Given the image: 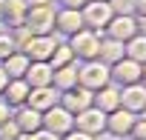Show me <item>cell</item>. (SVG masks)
<instances>
[{"instance_id":"obj_1","label":"cell","mask_w":146,"mask_h":140,"mask_svg":"<svg viewBox=\"0 0 146 140\" xmlns=\"http://www.w3.org/2000/svg\"><path fill=\"white\" fill-rule=\"evenodd\" d=\"M106 83H112V75H109L106 63H100V60H83V63H78V86H83L89 92H98Z\"/></svg>"},{"instance_id":"obj_42","label":"cell","mask_w":146,"mask_h":140,"mask_svg":"<svg viewBox=\"0 0 146 140\" xmlns=\"http://www.w3.org/2000/svg\"><path fill=\"white\" fill-rule=\"evenodd\" d=\"M100 3H106V0H100Z\"/></svg>"},{"instance_id":"obj_37","label":"cell","mask_w":146,"mask_h":140,"mask_svg":"<svg viewBox=\"0 0 146 140\" xmlns=\"http://www.w3.org/2000/svg\"><path fill=\"white\" fill-rule=\"evenodd\" d=\"M140 86L146 89V63H143V69H140Z\"/></svg>"},{"instance_id":"obj_30","label":"cell","mask_w":146,"mask_h":140,"mask_svg":"<svg viewBox=\"0 0 146 140\" xmlns=\"http://www.w3.org/2000/svg\"><path fill=\"white\" fill-rule=\"evenodd\" d=\"M86 3H89V0H57L60 9H83Z\"/></svg>"},{"instance_id":"obj_11","label":"cell","mask_w":146,"mask_h":140,"mask_svg":"<svg viewBox=\"0 0 146 140\" xmlns=\"http://www.w3.org/2000/svg\"><path fill=\"white\" fill-rule=\"evenodd\" d=\"M83 26V17H80V9H54V32L63 34V37H72V34H78Z\"/></svg>"},{"instance_id":"obj_4","label":"cell","mask_w":146,"mask_h":140,"mask_svg":"<svg viewBox=\"0 0 146 140\" xmlns=\"http://www.w3.org/2000/svg\"><path fill=\"white\" fill-rule=\"evenodd\" d=\"M43 129H46V131H52V134H57V137H63L66 131L75 129V114L66 112L60 103H54L52 109H46V112H43Z\"/></svg>"},{"instance_id":"obj_34","label":"cell","mask_w":146,"mask_h":140,"mask_svg":"<svg viewBox=\"0 0 146 140\" xmlns=\"http://www.w3.org/2000/svg\"><path fill=\"white\" fill-rule=\"evenodd\" d=\"M29 6H57V0H26Z\"/></svg>"},{"instance_id":"obj_18","label":"cell","mask_w":146,"mask_h":140,"mask_svg":"<svg viewBox=\"0 0 146 140\" xmlns=\"http://www.w3.org/2000/svg\"><path fill=\"white\" fill-rule=\"evenodd\" d=\"M92 106H98L103 114H109V112L120 109V86L106 83L103 89H98V92H95V103H92Z\"/></svg>"},{"instance_id":"obj_3","label":"cell","mask_w":146,"mask_h":140,"mask_svg":"<svg viewBox=\"0 0 146 140\" xmlns=\"http://www.w3.org/2000/svg\"><path fill=\"white\" fill-rule=\"evenodd\" d=\"M54 9L57 6H29L23 26L32 34H54Z\"/></svg>"},{"instance_id":"obj_38","label":"cell","mask_w":146,"mask_h":140,"mask_svg":"<svg viewBox=\"0 0 146 140\" xmlns=\"http://www.w3.org/2000/svg\"><path fill=\"white\" fill-rule=\"evenodd\" d=\"M17 140H32V134H17Z\"/></svg>"},{"instance_id":"obj_32","label":"cell","mask_w":146,"mask_h":140,"mask_svg":"<svg viewBox=\"0 0 146 140\" xmlns=\"http://www.w3.org/2000/svg\"><path fill=\"white\" fill-rule=\"evenodd\" d=\"M9 117H12V109H9V103L3 97H0V123H6Z\"/></svg>"},{"instance_id":"obj_25","label":"cell","mask_w":146,"mask_h":140,"mask_svg":"<svg viewBox=\"0 0 146 140\" xmlns=\"http://www.w3.org/2000/svg\"><path fill=\"white\" fill-rule=\"evenodd\" d=\"M15 52H17V46H15V40H12L9 29H0V63H3L9 54H15Z\"/></svg>"},{"instance_id":"obj_43","label":"cell","mask_w":146,"mask_h":140,"mask_svg":"<svg viewBox=\"0 0 146 140\" xmlns=\"http://www.w3.org/2000/svg\"><path fill=\"white\" fill-rule=\"evenodd\" d=\"M0 29H3V26H0Z\"/></svg>"},{"instance_id":"obj_13","label":"cell","mask_w":146,"mask_h":140,"mask_svg":"<svg viewBox=\"0 0 146 140\" xmlns=\"http://www.w3.org/2000/svg\"><path fill=\"white\" fill-rule=\"evenodd\" d=\"M146 106V89L140 83H132V86H120V109L132 112V114H140Z\"/></svg>"},{"instance_id":"obj_14","label":"cell","mask_w":146,"mask_h":140,"mask_svg":"<svg viewBox=\"0 0 146 140\" xmlns=\"http://www.w3.org/2000/svg\"><path fill=\"white\" fill-rule=\"evenodd\" d=\"M52 77H54V69L43 60H32L23 80L29 83V89H37V86H52Z\"/></svg>"},{"instance_id":"obj_27","label":"cell","mask_w":146,"mask_h":140,"mask_svg":"<svg viewBox=\"0 0 146 140\" xmlns=\"http://www.w3.org/2000/svg\"><path fill=\"white\" fill-rule=\"evenodd\" d=\"M17 134H20V129H17V123L12 117L6 123H0V140H17Z\"/></svg>"},{"instance_id":"obj_29","label":"cell","mask_w":146,"mask_h":140,"mask_svg":"<svg viewBox=\"0 0 146 140\" xmlns=\"http://www.w3.org/2000/svg\"><path fill=\"white\" fill-rule=\"evenodd\" d=\"M60 140H98V137H92V134H86V131H78V129H72V131H66Z\"/></svg>"},{"instance_id":"obj_20","label":"cell","mask_w":146,"mask_h":140,"mask_svg":"<svg viewBox=\"0 0 146 140\" xmlns=\"http://www.w3.org/2000/svg\"><path fill=\"white\" fill-rule=\"evenodd\" d=\"M126 57V49L120 40H112V37H100V49H98V60L106 63V66H115L117 60Z\"/></svg>"},{"instance_id":"obj_6","label":"cell","mask_w":146,"mask_h":140,"mask_svg":"<svg viewBox=\"0 0 146 140\" xmlns=\"http://www.w3.org/2000/svg\"><path fill=\"white\" fill-rule=\"evenodd\" d=\"M135 34H137V17L135 15H112V20L103 29V37H112V40H120V43L132 40Z\"/></svg>"},{"instance_id":"obj_28","label":"cell","mask_w":146,"mask_h":140,"mask_svg":"<svg viewBox=\"0 0 146 140\" xmlns=\"http://www.w3.org/2000/svg\"><path fill=\"white\" fill-rule=\"evenodd\" d=\"M132 137H135V140H146V117H140V114H137L135 129H132Z\"/></svg>"},{"instance_id":"obj_39","label":"cell","mask_w":146,"mask_h":140,"mask_svg":"<svg viewBox=\"0 0 146 140\" xmlns=\"http://www.w3.org/2000/svg\"><path fill=\"white\" fill-rule=\"evenodd\" d=\"M0 20H3V0H0ZM0 26H3V23H0Z\"/></svg>"},{"instance_id":"obj_15","label":"cell","mask_w":146,"mask_h":140,"mask_svg":"<svg viewBox=\"0 0 146 140\" xmlns=\"http://www.w3.org/2000/svg\"><path fill=\"white\" fill-rule=\"evenodd\" d=\"M57 89L54 86H37V89H29V97H26V106H32L35 112H46V109H52L54 103H57Z\"/></svg>"},{"instance_id":"obj_17","label":"cell","mask_w":146,"mask_h":140,"mask_svg":"<svg viewBox=\"0 0 146 140\" xmlns=\"http://www.w3.org/2000/svg\"><path fill=\"white\" fill-rule=\"evenodd\" d=\"M26 12H29V3L26 0H3V29H15V26H23L26 23Z\"/></svg>"},{"instance_id":"obj_22","label":"cell","mask_w":146,"mask_h":140,"mask_svg":"<svg viewBox=\"0 0 146 140\" xmlns=\"http://www.w3.org/2000/svg\"><path fill=\"white\" fill-rule=\"evenodd\" d=\"M29 57L23 54V52H15V54H9L3 63H0V66H3V72L9 75V80H23V75H26V69H29Z\"/></svg>"},{"instance_id":"obj_10","label":"cell","mask_w":146,"mask_h":140,"mask_svg":"<svg viewBox=\"0 0 146 140\" xmlns=\"http://www.w3.org/2000/svg\"><path fill=\"white\" fill-rule=\"evenodd\" d=\"M57 103H60L66 112L78 114V112H83V109H89V106L95 103V92H89V89H83V86H75V89H69V92H60V94H57Z\"/></svg>"},{"instance_id":"obj_9","label":"cell","mask_w":146,"mask_h":140,"mask_svg":"<svg viewBox=\"0 0 146 140\" xmlns=\"http://www.w3.org/2000/svg\"><path fill=\"white\" fill-rule=\"evenodd\" d=\"M135 120H137V114H132V112H126V109H115V112H109L106 114V134H112V137H132V129H135Z\"/></svg>"},{"instance_id":"obj_40","label":"cell","mask_w":146,"mask_h":140,"mask_svg":"<svg viewBox=\"0 0 146 140\" xmlns=\"http://www.w3.org/2000/svg\"><path fill=\"white\" fill-rule=\"evenodd\" d=\"M140 117H146V106H143V112H140Z\"/></svg>"},{"instance_id":"obj_41","label":"cell","mask_w":146,"mask_h":140,"mask_svg":"<svg viewBox=\"0 0 146 140\" xmlns=\"http://www.w3.org/2000/svg\"><path fill=\"white\" fill-rule=\"evenodd\" d=\"M120 140H135V137H120Z\"/></svg>"},{"instance_id":"obj_35","label":"cell","mask_w":146,"mask_h":140,"mask_svg":"<svg viewBox=\"0 0 146 140\" xmlns=\"http://www.w3.org/2000/svg\"><path fill=\"white\" fill-rule=\"evenodd\" d=\"M6 83H9V75L3 72V66H0V94H3V89H6Z\"/></svg>"},{"instance_id":"obj_8","label":"cell","mask_w":146,"mask_h":140,"mask_svg":"<svg viewBox=\"0 0 146 140\" xmlns=\"http://www.w3.org/2000/svg\"><path fill=\"white\" fill-rule=\"evenodd\" d=\"M57 43H60V40H57L54 34H32L29 43L23 46V54H26L29 60H43V63H49V57H52V52H54Z\"/></svg>"},{"instance_id":"obj_26","label":"cell","mask_w":146,"mask_h":140,"mask_svg":"<svg viewBox=\"0 0 146 140\" xmlns=\"http://www.w3.org/2000/svg\"><path fill=\"white\" fill-rule=\"evenodd\" d=\"M112 15H135V0H106Z\"/></svg>"},{"instance_id":"obj_36","label":"cell","mask_w":146,"mask_h":140,"mask_svg":"<svg viewBox=\"0 0 146 140\" xmlns=\"http://www.w3.org/2000/svg\"><path fill=\"white\" fill-rule=\"evenodd\" d=\"M137 34L146 37V17H137Z\"/></svg>"},{"instance_id":"obj_7","label":"cell","mask_w":146,"mask_h":140,"mask_svg":"<svg viewBox=\"0 0 146 140\" xmlns=\"http://www.w3.org/2000/svg\"><path fill=\"white\" fill-rule=\"evenodd\" d=\"M75 129L78 131H86L92 137H100L106 131V114L98 106H89V109H83V112L75 114Z\"/></svg>"},{"instance_id":"obj_12","label":"cell","mask_w":146,"mask_h":140,"mask_svg":"<svg viewBox=\"0 0 146 140\" xmlns=\"http://www.w3.org/2000/svg\"><path fill=\"white\" fill-rule=\"evenodd\" d=\"M140 63H135V60H129V57H123V60H117L115 66H109V75H112V83L115 86H132V83H140Z\"/></svg>"},{"instance_id":"obj_23","label":"cell","mask_w":146,"mask_h":140,"mask_svg":"<svg viewBox=\"0 0 146 140\" xmlns=\"http://www.w3.org/2000/svg\"><path fill=\"white\" fill-rule=\"evenodd\" d=\"M123 49H126V57L129 60H135V63H146V37L143 34H135L132 40H126L123 43Z\"/></svg>"},{"instance_id":"obj_16","label":"cell","mask_w":146,"mask_h":140,"mask_svg":"<svg viewBox=\"0 0 146 140\" xmlns=\"http://www.w3.org/2000/svg\"><path fill=\"white\" fill-rule=\"evenodd\" d=\"M12 120L17 123L20 134H32V131L43 129V114L35 112L32 106H20V109H15V112H12Z\"/></svg>"},{"instance_id":"obj_5","label":"cell","mask_w":146,"mask_h":140,"mask_svg":"<svg viewBox=\"0 0 146 140\" xmlns=\"http://www.w3.org/2000/svg\"><path fill=\"white\" fill-rule=\"evenodd\" d=\"M80 17H83V26L92 29V32H100L106 29V23L112 20V9L109 3H100V0H89V3L80 9Z\"/></svg>"},{"instance_id":"obj_24","label":"cell","mask_w":146,"mask_h":140,"mask_svg":"<svg viewBox=\"0 0 146 140\" xmlns=\"http://www.w3.org/2000/svg\"><path fill=\"white\" fill-rule=\"evenodd\" d=\"M69 63H75V52H72V46L69 43H57L54 46V52H52V57H49V66L52 69H60V66H69Z\"/></svg>"},{"instance_id":"obj_33","label":"cell","mask_w":146,"mask_h":140,"mask_svg":"<svg viewBox=\"0 0 146 140\" xmlns=\"http://www.w3.org/2000/svg\"><path fill=\"white\" fill-rule=\"evenodd\" d=\"M135 17H146V0H135Z\"/></svg>"},{"instance_id":"obj_31","label":"cell","mask_w":146,"mask_h":140,"mask_svg":"<svg viewBox=\"0 0 146 140\" xmlns=\"http://www.w3.org/2000/svg\"><path fill=\"white\" fill-rule=\"evenodd\" d=\"M32 140H60V137L52 134V131H46V129H37V131H32Z\"/></svg>"},{"instance_id":"obj_21","label":"cell","mask_w":146,"mask_h":140,"mask_svg":"<svg viewBox=\"0 0 146 140\" xmlns=\"http://www.w3.org/2000/svg\"><path fill=\"white\" fill-rule=\"evenodd\" d=\"M52 86H54L57 92H69V89H75V86H78V60H75V63H69V66L54 69Z\"/></svg>"},{"instance_id":"obj_2","label":"cell","mask_w":146,"mask_h":140,"mask_svg":"<svg viewBox=\"0 0 146 140\" xmlns=\"http://www.w3.org/2000/svg\"><path fill=\"white\" fill-rule=\"evenodd\" d=\"M100 32H92V29H80L78 34H72L66 43L75 52V60L83 63V60H98V49H100Z\"/></svg>"},{"instance_id":"obj_19","label":"cell","mask_w":146,"mask_h":140,"mask_svg":"<svg viewBox=\"0 0 146 140\" xmlns=\"http://www.w3.org/2000/svg\"><path fill=\"white\" fill-rule=\"evenodd\" d=\"M0 97L9 103V109H20V106H26V97H29V83H26V80H9Z\"/></svg>"}]
</instances>
